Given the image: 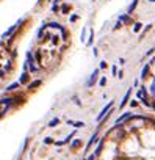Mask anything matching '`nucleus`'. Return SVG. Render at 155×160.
<instances>
[{
	"label": "nucleus",
	"mask_w": 155,
	"mask_h": 160,
	"mask_svg": "<svg viewBox=\"0 0 155 160\" xmlns=\"http://www.w3.org/2000/svg\"><path fill=\"white\" fill-rule=\"evenodd\" d=\"M22 22H24V19L21 17V19H19V21L14 24V25H11V27H9V28L5 32V33H3V35H2V39H6V38H8V36H13V35H14V33H16V30H17L19 27H21V24H22Z\"/></svg>",
	"instance_id": "f257e3e1"
},
{
	"label": "nucleus",
	"mask_w": 155,
	"mask_h": 160,
	"mask_svg": "<svg viewBox=\"0 0 155 160\" xmlns=\"http://www.w3.org/2000/svg\"><path fill=\"white\" fill-rule=\"evenodd\" d=\"M111 108H113V101H110V102H108V104L105 105L104 108H102V112H100V113H99V115H97V118H96V119H97V122H100L102 119H104L105 116H107V113L110 112Z\"/></svg>",
	"instance_id": "f03ea898"
},
{
	"label": "nucleus",
	"mask_w": 155,
	"mask_h": 160,
	"mask_svg": "<svg viewBox=\"0 0 155 160\" xmlns=\"http://www.w3.org/2000/svg\"><path fill=\"white\" fill-rule=\"evenodd\" d=\"M99 72H100V69H94V71H93V74L90 75V80H88V82H86V86H88V88H91V86H94V83L97 82Z\"/></svg>",
	"instance_id": "7ed1b4c3"
},
{
	"label": "nucleus",
	"mask_w": 155,
	"mask_h": 160,
	"mask_svg": "<svg viewBox=\"0 0 155 160\" xmlns=\"http://www.w3.org/2000/svg\"><path fill=\"white\" fill-rule=\"evenodd\" d=\"M118 19H119L122 24H125V25H130L132 22H133V21H132V14H127V13H125V14H121Z\"/></svg>",
	"instance_id": "20e7f679"
},
{
	"label": "nucleus",
	"mask_w": 155,
	"mask_h": 160,
	"mask_svg": "<svg viewBox=\"0 0 155 160\" xmlns=\"http://www.w3.org/2000/svg\"><path fill=\"white\" fill-rule=\"evenodd\" d=\"M19 82H21V85H25V83H30V71H24L21 75V79H19Z\"/></svg>",
	"instance_id": "39448f33"
},
{
	"label": "nucleus",
	"mask_w": 155,
	"mask_h": 160,
	"mask_svg": "<svg viewBox=\"0 0 155 160\" xmlns=\"http://www.w3.org/2000/svg\"><path fill=\"white\" fill-rule=\"evenodd\" d=\"M138 3H140V0H132V3L127 8V14H133L135 9H136V6H138Z\"/></svg>",
	"instance_id": "423d86ee"
},
{
	"label": "nucleus",
	"mask_w": 155,
	"mask_h": 160,
	"mask_svg": "<svg viewBox=\"0 0 155 160\" xmlns=\"http://www.w3.org/2000/svg\"><path fill=\"white\" fill-rule=\"evenodd\" d=\"M93 42H94V30L90 28V38H88V41L85 42V44H86V47H91V46H93Z\"/></svg>",
	"instance_id": "0eeeda50"
},
{
	"label": "nucleus",
	"mask_w": 155,
	"mask_h": 160,
	"mask_svg": "<svg viewBox=\"0 0 155 160\" xmlns=\"http://www.w3.org/2000/svg\"><path fill=\"white\" fill-rule=\"evenodd\" d=\"M152 27H154V24H147V25H146V28L141 30V32H140V39H143L144 36H146V33L149 32V30H152Z\"/></svg>",
	"instance_id": "6e6552de"
},
{
	"label": "nucleus",
	"mask_w": 155,
	"mask_h": 160,
	"mask_svg": "<svg viewBox=\"0 0 155 160\" xmlns=\"http://www.w3.org/2000/svg\"><path fill=\"white\" fill-rule=\"evenodd\" d=\"M69 11H71V5H67V3H63V5L60 6L61 14H69Z\"/></svg>",
	"instance_id": "1a4fd4ad"
},
{
	"label": "nucleus",
	"mask_w": 155,
	"mask_h": 160,
	"mask_svg": "<svg viewBox=\"0 0 155 160\" xmlns=\"http://www.w3.org/2000/svg\"><path fill=\"white\" fill-rule=\"evenodd\" d=\"M130 94H132V88L128 89L127 93H125V96H124L122 102H121V108H124V107H125V104H127V102H128V99H130Z\"/></svg>",
	"instance_id": "9d476101"
},
{
	"label": "nucleus",
	"mask_w": 155,
	"mask_h": 160,
	"mask_svg": "<svg viewBox=\"0 0 155 160\" xmlns=\"http://www.w3.org/2000/svg\"><path fill=\"white\" fill-rule=\"evenodd\" d=\"M128 118H130V113H124L122 116H119V118L116 119V126H119L121 122H122V121H125V119H128Z\"/></svg>",
	"instance_id": "9b49d317"
},
{
	"label": "nucleus",
	"mask_w": 155,
	"mask_h": 160,
	"mask_svg": "<svg viewBox=\"0 0 155 160\" xmlns=\"http://www.w3.org/2000/svg\"><path fill=\"white\" fill-rule=\"evenodd\" d=\"M19 85H21V82H14V83H11V85H8L6 91H16V89L19 88Z\"/></svg>",
	"instance_id": "f8f14e48"
},
{
	"label": "nucleus",
	"mask_w": 155,
	"mask_h": 160,
	"mask_svg": "<svg viewBox=\"0 0 155 160\" xmlns=\"http://www.w3.org/2000/svg\"><path fill=\"white\" fill-rule=\"evenodd\" d=\"M96 141H97V133H94V135L93 136H91V140H90V141H88V145H86V151H88V149H90L91 148V146H93L94 145V143Z\"/></svg>",
	"instance_id": "ddd939ff"
},
{
	"label": "nucleus",
	"mask_w": 155,
	"mask_h": 160,
	"mask_svg": "<svg viewBox=\"0 0 155 160\" xmlns=\"http://www.w3.org/2000/svg\"><path fill=\"white\" fill-rule=\"evenodd\" d=\"M143 30V24L141 22H135L133 24V33H140Z\"/></svg>",
	"instance_id": "4468645a"
},
{
	"label": "nucleus",
	"mask_w": 155,
	"mask_h": 160,
	"mask_svg": "<svg viewBox=\"0 0 155 160\" xmlns=\"http://www.w3.org/2000/svg\"><path fill=\"white\" fill-rule=\"evenodd\" d=\"M149 66H150V63H147V65L143 68V71H141V79H146V77H147V72H149Z\"/></svg>",
	"instance_id": "2eb2a0df"
},
{
	"label": "nucleus",
	"mask_w": 155,
	"mask_h": 160,
	"mask_svg": "<svg viewBox=\"0 0 155 160\" xmlns=\"http://www.w3.org/2000/svg\"><path fill=\"white\" fill-rule=\"evenodd\" d=\"M86 30H88V27H83V28H82V35H80L82 42H86Z\"/></svg>",
	"instance_id": "dca6fc26"
},
{
	"label": "nucleus",
	"mask_w": 155,
	"mask_h": 160,
	"mask_svg": "<svg viewBox=\"0 0 155 160\" xmlns=\"http://www.w3.org/2000/svg\"><path fill=\"white\" fill-rule=\"evenodd\" d=\"M41 82H42V80H35V82L28 83V88H30V89H35L36 86H39V85H41Z\"/></svg>",
	"instance_id": "f3484780"
},
{
	"label": "nucleus",
	"mask_w": 155,
	"mask_h": 160,
	"mask_svg": "<svg viewBox=\"0 0 155 160\" xmlns=\"http://www.w3.org/2000/svg\"><path fill=\"white\" fill-rule=\"evenodd\" d=\"M58 124H60V118H53L50 122H49V127H57Z\"/></svg>",
	"instance_id": "a211bd4d"
},
{
	"label": "nucleus",
	"mask_w": 155,
	"mask_h": 160,
	"mask_svg": "<svg viewBox=\"0 0 155 160\" xmlns=\"http://www.w3.org/2000/svg\"><path fill=\"white\" fill-rule=\"evenodd\" d=\"M0 104H3V105H11L13 104V99L11 97H3L2 101H0Z\"/></svg>",
	"instance_id": "6ab92c4d"
},
{
	"label": "nucleus",
	"mask_w": 155,
	"mask_h": 160,
	"mask_svg": "<svg viewBox=\"0 0 155 160\" xmlns=\"http://www.w3.org/2000/svg\"><path fill=\"white\" fill-rule=\"evenodd\" d=\"M102 146H104V141H100V143L97 145V148H96V152H94L96 155H99V154L102 152Z\"/></svg>",
	"instance_id": "aec40b11"
},
{
	"label": "nucleus",
	"mask_w": 155,
	"mask_h": 160,
	"mask_svg": "<svg viewBox=\"0 0 155 160\" xmlns=\"http://www.w3.org/2000/svg\"><path fill=\"white\" fill-rule=\"evenodd\" d=\"M124 24H122V22H121L119 21V19H118V21H116V24H114V27H113V30H119L121 28V27H122Z\"/></svg>",
	"instance_id": "412c9836"
},
{
	"label": "nucleus",
	"mask_w": 155,
	"mask_h": 160,
	"mask_svg": "<svg viewBox=\"0 0 155 160\" xmlns=\"http://www.w3.org/2000/svg\"><path fill=\"white\" fill-rule=\"evenodd\" d=\"M72 126H74L75 129H80V127H83V126H85V122H82V121H77V122H74V124H72Z\"/></svg>",
	"instance_id": "4be33fe9"
},
{
	"label": "nucleus",
	"mask_w": 155,
	"mask_h": 160,
	"mask_svg": "<svg viewBox=\"0 0 155 160\" xmlns=\"http://www.w3.org/2000/svg\"><path fill=\"white\" fill-rule=\"evenodd\" d=\"M69 21H71V22H77L78 21V14H72L71 17H69Z\"/></svg>",
	"instance_id": "5701e85b"
},
{
	"label": "nucleus",
	"mask_w": 155,
	"mask_h": 160,
	"mask_svg": "<svg viewBox=\"0 0 155 160\" xmlns=\"http://www.w3.org/2000/svg\"><path fill=\"white\" fill-rule=\"evenodd\" d=\"M78 146H80V140H75V141L71 145V148L74 149V148H78Z\"/></svg>",
	"instance_id": "b1692460"
},
{
	"label": "nucleus",
	"mask_w": 155,
	"mask_h": 160,
	"mask_svg": "<svg viewBox=\"0 0 155 160\" xmlns=\"http://www.w3.org/2000/svg\"><path fill=\"white\" fill-rule=\"evenodd\" d=\"M53 143V140L50 138V136H47V138H44V145H52Z\"/></svg>",
	"instance_id": "393cba45"
},
{
	"label": "nucleus",
	"mask_w": 155,
	"mask_h": 160,
	"mask_svg": "<svg viewBox=\"0 0 155 160\" xmlns=\"http://www.w3.org/2000/svg\"><path fill=\"white\" fill-rule=\"evenodd\" d=\"M99 85H100V86H105V85H107V79L102 77V79H100V82H99Z\"/></svg>",
	"instance_id": "a878e982"
},
{
	"label": "nucleus",
	"mask_w": 155,
	"mask_h": 160,
	"mask_svg": "<svg viewBox=\"0 0 155 160\" xmlns=\"http://www.w3.org/2000/svg\"><path fill=\"white\" fill-rule=\"evenodd\" d=\"M154 52H155V47L149 49V50H147V53H146V56H150V55H154Z\"/></svg>",
	"instance_id": "bb28decb"
},
{
	"label": "nucleus",
	"mask_w": 155,
	"mask_h": 160,
	"mask_svg": "<svg viewBox=\"0 0 155 160\" xmlns=\"http://www.w3.org/2000/svg\"><path fill=\"white\" fill-rule=\"evenodd\" d=\"M111 74H113V75H118V68H116V66H113V68H111Z\"/></svg>",
	"instance_id": "cd10ccee"
},
{
	"label": "nucleus",
	"mask_w": 155,
	"mask_h": 160,
	"mask_svg": "<svg viewBox=\"0 0 155 160\" xmlns=\"http://www.w3.org/2000/svg\"><path fill=\"white\" fill-rule=\"evenodd\" d=\"M107 68V61H100V69H105Z\"/></svg>",
	"instance_id": "c85d7f7f"
},
{
	"label": "nucleus",
	"mask_w": 155,
	"mask_h": 160,
	"mask_svg": "<svg viewBox=\"0 0 155 160\" xmlns=\"http://www.w3.org/2000/svg\"><path fill=\"white\" fill-rule=\"evenodd\" d=\"M93 53H94V56H97V55H99V52H97V47H94V49H93Z\"/></svg>",
	"instance_id": "c756f323"
},
{
	"label": "nucleus",
	"mask_w": 155,
	"mask_h": 160,
	"mask_svg": "<svg viewBox=\"0 0 155 160\" xmlns=\"http://www.w3.org/2000/svg\"><path fill=\"white\" fill-rule=\"evenodd\" d=\"M152 94L155 96V80H154V83H152Z\"/></svg>",
	"instance_id": "7c9ffc66"
},
{
	"label": "nucleus",
	"mask_w": 155,
	"mask_h": 160,
	"mask_svg": "<svg viewBox=\"0 0 155 160\" xmlns=\"http://www.w3.org/2000/svg\"><path fill=\"white\" fill-rule=\"evenodd\" d=\"M96 159V154H93V155H90V157H88L86 160H94Z\"/></svg>",
	"instance_id": "2f4dec72"
},
{
	"label": "nucleus",
	"mask_w": 155,
	"mask_h": 160,
	"mask_svg": "<svg viewBox=\"0 0 155 160\" xmlns=\"http://www.w3.org/2000/svg\"><path fill=\"white\" fill-rule=\"evenodd\" d=\"M119 65H125V60L124 58H119Z\"/></svg>",
	"instance_id": "473e14b6"
},
{
	"label": "nucleus",
	"mask_w": 155,
	"mask_h": 160,
	"mask_svg": "<svg viewBox=\"0 0 155 160\" xmlns=\"http://www.w3.org/2000/svg\"><path fill=\"white\" fill-rule=\"evenodd\" d=\"M42 2H44V0H38V2H36V5H38V6H39V5H42Z\"/></svg>",
	"instance_id": "72a5a7b5"
},
{
	"label": "nucleus",
	"mask_w": 155,
	"mask_h": 160,
	"mask_svg": "<svg viewBox=\"0 0 155 160\" xmlns=\"http://www.w3.org/2000/svg\"><path fill=\"white\" fill-rule=\"evenodd\" d=\"M5 113H6L5 110H3V112H0V118H3V115H5Z\"/></svg>",
	"instance_id": "f704fd0d"
},
{
	"label": "nucleus",
	"mask_w": 155,
	"mask_h": 160,
	"mask_svg": "<svg viewBox=\"0 0 155 160\" xmlns=\"http://www.w3.org/2000/svg\"><path fill=\"white\" fill-rule=\"evenodd\" d=\"M147 2H149V3H155V0H147Z\"/></svg>",
	"instance_id": "c9c22d12"
},
{
	"label": "nucleus",
	"mask_w": 155,
	"mask_h": 160,
	"mask_svg": "<svg viewBox=\"0 0 155 160\" xmlns=\"http://www.w3.org/2000/svg\"><path fill=\"white\" fill-rule=\"evenodd\" d=\"M49 2H53V0H49Z\"/></svg>",
	"instance_id": "e433bc0d"
},
{
	"label": "nucleus",
	"mask_w": 155,
	"mask_h": 160,
	"mask_svg": "<svg viewBox=\"0 0 155 160\" xmlns=\"http://www.w3.org/2000/svg\"><path fill=\"white\" fill-rule=\"evenodd\" d=\"M82 160H85V159H82Z\"/></svg>",
	"instance_id": "4c0bfd02"
}]
</instances>
